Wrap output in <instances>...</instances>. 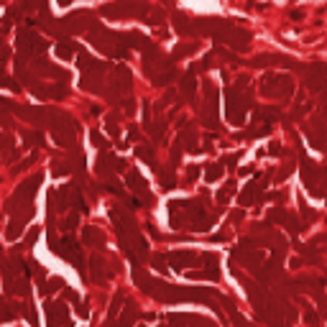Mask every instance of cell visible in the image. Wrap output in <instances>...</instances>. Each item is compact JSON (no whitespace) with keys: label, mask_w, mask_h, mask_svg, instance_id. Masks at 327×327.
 <instances>
[{"label":"cell","mask_w":327,"mask_h":327,"mask_svg":"<svg viewBox=\"0 0 327 327\" xmlns=\"http://www.w3.org/2000/svg\"><path fill=\"white\" fill-rule=\"evenodd\" d=\"M143 72H146V77L151 79V85H156V87H167L172 79H177L174 59L167 57L156 44H151V46L143 51Z\"/></svg>","instance_id":"obj_1"},{"label":"cell","mask_w":327,"mask_h":327,"mask_svg":"<svg viewBox=\"0 0 327 327\" xmlns=\"http://www.w3.org/2000/svg\"><path fill=\"white\" fill-rule=\"evenodd\" d=\"M87 36H90V44H92L95 49H100L105 57L123 59V57L128 54V46H126V41H123V33H118V31H110V28L95 23V26L87 31Z\"/></svg>","instance_id":"obj_2"},{"label":"cell","mask_w":327,"mask_h":327,"mask_svg":"<svg viewBox=\"0 0 327 327\" xmlns=\"http://www.w3.org/2000/svg\"><path fill=\"white\" fill-rule=\"evenodd\" d=\"M46 128L51 131V136H54V141H57L59 146H64V148H74V143H77V133H79V126H77V120H74L69 113L51 107V110H49V123H46Z\"/></svg>","instance_id":"obj_3"},{"label":"cell","mask_w":327,"mask_h":327,"mask_svg":"<svg viewBox=\"0 0 327 327\" xmlns=\"http://www.w3.org/2000/svg\"><path fill=\"white\" fill-rule=\"evenodd\" d=\"M151 13V6L146 0H113L100 8V16L107 21H123V18H146Z\"/></svg>","instance_id":"obj_4"},{"label":"cell","mask_w":327,"mask_h":327,"mask_svg":"<svg viewBox=\"0 0 327 327\" xmlns=\"http://www.w3.org/2000/svg\"><path fill=\"white\" fill-rule=\"evenodd\" d=\"M133 92V72L126 64H118L113 69V79L107 82L105 97L113 100V105H120V100H126Z\"/></svg>","instance_id":"obj_5"},{"label":"cell","mask_w":327,"mask_h":327,"mask_svg":"<svg viewBox=\"0 0 327 327\" xmlns=\"http://www.w3.org/2000/svg\"><path fill=\"white\" fill-rule=\"evenodd\" d=\"M46 49H49V44L44 38H41L33 28H21L18 31V57L21 59H26V62H31V59H38V57H44L46 54Z\"/></svg>","instance_id":"obj_6"},{"label":"cell","mask_w":327,"mask_h":327,"mask_svg":"<svg viewBox=\"0 0 327 327\" xmlns=\"http://www.w3.org/2000/svg\"><path fill=\"white\" fill-rule=\"evenodd\" d=\"M41 182H44V174H33V177L23 179V182L16 187L13 197L8 199V212H16V210H21V207H31L33 197H36V192H38V187H41Z\"/></svg>","instance_id":"obj_7"},{"label":"cell","mask_w":327,"mask_h":327,"mask_svg":"<svg viewBox=\"0 0 327 327\" xmlns=\"http://www.w3.org/2000/svg\"><path fill=\"white\" fill-rule=\"evenodd\" d=\"M294 92V79L284 72H268L263 79H261V95L266 97H289Z\"/></svg>","instance_id":"obj_8"},{"label":"cell","mask_w":327,"mask_h":327,"mask_svg":"<svg viewBox=\"0 0 327 327\" xmlns=\"http://www.w3.org/2000/svg\"><path fill=\"white\" fill-rule=\"evenodd\" d=\"M299 158H302V179H304L307 189L314 197H324L327 194V169L312 167V161H307L304 153H299Z\"/></svg>","instance_id":"obj_9"},{"label":"cell","mask_w":327,"mask_h":327,"mask_svg":"<svg viewBox=\"0 0 327 327\" xmlns=\"http://www.w3.org/2000/svg\"><path fill=\"white\" fill-rule=\"evenodd\" d=\"M204 102H202V126L210 128V131H217L220 128V118H217V90L215 85L204 82Z\"/></svg>","instance_id":"obj_10"},{"label":"cell","mask_w":327,"mask_h":327,"mask_svg":"<svg viewBox=\"0 0 327 327\" xmlns=\"http://www.w3.org/2000/svg\"><path fill=\"white\" fill-rule=\"evenodd\" d=\"M251 107V97L243 95V90L230 87L228 90V120L235 123V126H243L245 123V110Z\"/></svg>","instance_id":"obj_11"},{"label":"cell","mask_w":327,"mask_h":327,"mask_svg":"<svg viewBox=\"0 0 327 327\" xmlns=\"http://www.w3.org/2000/svg\"><path fill=\"white\" fill-rule=\"evenodd\" d=\"M215 41H223V44H228L235 54H243V51H248L251 49V33L245 31V28H238V26H228Z\"/></svg>","instance_id":"obj_12"},{"label":"cell","mask_w":327,"mask_h":327,"mask_svg":"<svg viewBox=\"0 0 327 327\" xmlns=\"http://www.w3.org/2000/svg\"><path fill=\"white\" fill-rule=\"evenodd\" d=\"M49 110L46 105H18L16 115H21L26 123H33V126H46L49 123Z\"/></svg>","instance_id":"obj_13"},{"label":"cell","mask_w":327,"mask_h":327,"mask_svg":"<svg viewBox=\"0 0 327 327\" xmlns=\"http://www.w3.org/2000/svg\"><path fill=\"white\" fill-rule=\"evenodd\" d=\"M97 174L100 177H105V179H110L115 172H126V161L123 158H118V156H113V153H107V151H100V156H97Z\"/></svg>","instance_id":"obj_14"},{"label":"cell","mask_w":327,"mask_h":327,"mask_svg":"<svg viewBox=\"0 0 327 327\" xmlns=\"http://www.w3.org/2000/svg\"><path fill=\"white\" fill-rule=\"evenodd\" d=\"M304 72H307L304 82H307L309 90H314V92L324 90V85H327V67H324L322 62H312Z\"/></svg>","instance_id":"obj_15"},{"label":"cell","mask_w":327,"mask_h":327,"mask_svg":"<svg viewBox=\"0 0 327 327\" xmlns=\"http://www.w3.org/2000/svg\"><path fill=\"white\" fill-rule=\"evenodd\" d=\"M143 128H146V133H148L153 141H161V138H164V131H167V120H164V118H153L148 102L143 105Z\"/></svg>","instance_id":"obj_16"},{"label":"cell","mask_w":327,"mask_h":327,"mask_svg":"<svg viewBox=\"0 0 327 327\" xmlns=\"http://www.w3.org/2000/svg\"><path fill=\"white\" fill-rule=\"evenodd\" d=\"M77 67L82 69V74H105V72H107V64L92 59L87 51H79V54H77Z\"/></svg>","instance_id":"obj_17"},{"label":"cell","mask_w":327,"mask_h":327,"mask_svg":"<svg viewBox=\"0 0 327 327\" xmlns=\"http://www.w3.org/2000/svg\"><path fill=\"white\" fill-rule=\"evenodd\" d=\"M126 182H128V187L143 199V202H153V194L148 192V187H146V179L136 172V169H131V172H126Z\"/></svg>","instance_id":"obj_18"},{"label":"cell","mask_w":327,"mask_h":327,"mask_svg":"<svg viewBox=\"0 0 327 327\" xmlns=\"http://www.w3.org/2000/svg\"><path fill=\"white\" fill-rule=\"evenodd\" d=\"M79 87L85 90V92H92V95H105V90H107L105 74H82Z\"/></svg>","instance_id":"obj_19"},{"label":"cell","mask_w":327,"mask_h":327,"mask_svg":"<svg viewBox=\"0 0 327 327\" xmlns=\"http://www.w3.org/2000/svg\"><path fill=\"white\" fill-rule=\"evenodd\" d=\"M8 57H11L8 49L0 46V87H6V90H11V92H21L18 79H13V77L6 74V62H8Z\"/></svg>","instance_id":"obj_20"},{"label":"cell","mask_w":327,"mask_h":327,"mask_svg":"<svg viewBox=\"0 0 327 327\" xmlns=\"http://www.w3.org/2000/svg\"><path fill=\"white\" fill-rule=\"evenodd\" d=\"M174 28H177L179 36H187V38L197 41V23H194V18H189L184 13H174Z\"/></svg>","instance_id":"obj_21"},{"label":"cell","mask_w":327,"mask_h":327,"mask_svg":"<svg viewBox=\"0 0 327 327\" xmlns=\"http://www.w3.org/2000/svg\"><path fill=\"white\" fill-rule=\"evenodd\" d=\"M0 153H3V161L8 164V167L18 158V146H16L13 133H3V136H0Z\"/></svg>","instance_id":"obj_22"},{"label":"cell","mask_w":327,"mask_h":327,"mask_svg":"<svg viewBox=\"0 0 327 327\" xmlns=\"http://www.w3.org/2000/svg\"><path fill=\"white\" fill-rule=\"evenodd\" d=\"M179 90H182L184 100H194V90H197V69H194V67H189V69L182 74Z\"/></svg>","instance_id":"obj_23"},{"label":"cell","mask_w":327,"mask_h":327,"mask_svg":"<svg viewBox=\"0 0 327 327\" xmlns=\"http://www.w3.org/2000/svg\"><path fill=\"white\" fill-rule=\"evenodd\" d=\"M263 182H251L248 187L243 189V194H240V204H245V207H248V204H253V199L258 202L261 199V192H263Z\"/></svg>","instance_id":"obj_24"},{"label":"cell","mask_w":327,"mask_h":327,"mask_svg":"<svg viewBox=\"0 0 327 327\" xmlns=\"http://www.w3.org/2000/svg\"><path fill=\"white\" fill-rule=\"evenodd\" d=\"M54 51H57L59 59H72V57L79 54V46L74 44L72 38H59V41H57V46H54Z\"/></svg>","instance_id":"obj_25"},{"label":"cell","mask_w":327,"mask_h":327,"mask_svg":"<svg viewBox=\"0 0 327 327\" xmlns=\"http://www.w3.org/2000/svg\"><path fill=\"white\" fill-rule=\"evenodd\" d=\"M199 49H202V41H187V44H182V46H177V49H174L172 59H174V64H177V62H182L184 57H192V54H197Z\"/></svg>","instance_id":"obj_26"},{"label":"cell","mask_w":327,"mask_h":327,"mask_svg":"<svg viewBox=\"0 0 327 327\" xmlns=\"http://www.w3.org/2000/svg\"><path fill=\"white\" fill-rule=\"evenodd\" d=\"M289 57H281V54H258L251 59V67L261 69V67H268V64H286Z\"/></svg>","instance_id":"obj_27"},{"label":"cell","mask_w":327,"mask_h":327,"mask_svg":"<svg viewBox=\"0 0 327 327\" xmlns=\"http://www.w3.org/2000/svg\"><path fill=\"white\" fill-rule=\"evenodd\" d=\"M136 156L138 158H143L148 167L156 172V174H161V167H158V161H156V153H153V146H138L136 148Z\"/></svg>","instance_id":"obj_28"},{"label":"cell","mask_w":327,"mask_h":327,"mask_svg":"<svg viewBox=\"0 0 327 327\" xmlns=\"http://www.w3.org/2000/svg\"><path fill=\"white\" fill-rule=\"evenodd\" d=\"M85 243H87V245H95V248H102V245H105V235H102L95 225H87V228H85Z\"/></svg>","instance_id":"obj_29"},{"label":"cell","mask_w":327,"mask_h":327,"mask_svg":"<svg viewBox=\"0 0 327 327\" xmlns=\"http://www.w3.org/2000/svg\"><path fill=\"white\" fill-rule=\"evenodd\" d=\"M169 261H172V266H174V268H184V266L194 263V261H197V256H194V253H189V251H179V253H172V256H169Z\"/></svg>","instance_id":"obj_30"},{"label":"cell","mask_w":327,"mask_h":327,"mask_svg":"<svg viewBox=\"0 0 327 327\" xmlns=\"http://www.w3.org/2000/svg\"><path fill=\"white\" fill-rule=\"evenodd\" d=\"M223 174H225L223 161H217V164H207V169H204V179H207L210 184H212V182H217Z\"/></svg>","instance_id":"obj_31"},{"label":"cell","mask_w":327,"mask_h":327,"mask_svg":"<svg viewBox=\"0 0 327 327\" xmlns=\"http://www.w3.org/2000/svg\"><path fill=\"white\" fill-rule=\"evenodd\" d=\"M41 143H44V133H38V131H28V128L23 131V146H26V148H31V146L36 148V146H41Z\"/></svg>","instance_id":"obj_32"},{"label":"cell","mask_w":327,"mask_h":327,"mask_svg":"<svg viewBox=\"0 0 327 327\" xmlns=\"http://www.w3.org/2000/svg\"><path fill=\"white\" fill-rule=\"evenodd\" d=\"M158 179H161V187H164V189H172V187H177V177H174V169H161Z\"/></svg>","instance_id":"obj_33"},{"label":"cell","mask_w":327,"mask_h":327,"mask_svg":"<svg viewBox=\"0 0 327 327\" xmlns=\"http://www.w3.org/2000/svg\"><path fill=\"white\" fill-rule=\"evenodd\" d=\"M148 26H164V11L161 8H151V13L143 18Z\"/></svg>","instance_id":"obj_34"},{"label":"cell","mask_w":327,"mask_h":327,"mask_svg":"<svg viewBox=\"0 0 327 327\" xmlns=\"http://www.w3.org/2000/svg\"><path fill=\"white\" fill-rule=\"evenodd\" d=\"M69 172H72V164H67V161H51V174L54 177H64Z\"/></svg>","instance_id":"obj_35"},{"label":"cell","mask_w":327,"mask_h":327,"mask_svg":"<svg viewBox=\"0 0 327 327\" xmlns=\"http://www.w3.org/2000/svg\"><path fill=\"white\" fill-rule=\"evenodd\" d=\"M233 189H235V182H228V184H225V187H223V189L217 192V202H220V204H225V202L230 199Z\"/></svg>","instance_id":"obj_36"},{"label":"cell","mask_w":327,"mask_h":327,"mask_svg":"<svg viewBox=\"0 0 327 327\" xmlns=\"http://www.w3.org/2000/svg\"><path fill=\"white\" fill-rule=\"evenodd\" d=\"M90 141H92V146H95V148H100V151H105V148H107L105 136H102V133H97V131H92V133H90Z\"/></svg>","instance_id":"obj_37"},{"label":"cell","mask_w":327,"mask_h":327,"mask_svg":"<svg viewBox=\"0 0 327 327\" xmlns=\"http://www.w3.org/2000/svg\"><path fill=\"white\" fill-rule=\"evenodd\" d=\"M77 220H79V215H77V212L67 215V217L62 220V230H74V228H77Z\"/></svg>","instance_id":"obj_38"},{"label":"cell","mask_w":327,"mask_h":327,"mask_svg":"<svg viewBox=\"0 0 327 327\" xmlns=\"http://www.w3.org/2000/svg\"><path fill=\"white\" fill-rule=\"evenodd\" d=\"M16 107H18V105H13L11 100H6V97H0V115H8V113H16Z\"/></svg>","instance_id":"obj_39"},{"label":"cell","mask_w":327,"mask_h":327,"mask_svg":"<svg viewBox=\"0 0 327 327\" xmlns=\"http://www.w3.org/2000/svg\"><path fill=\"white\" fill-rule=\"evenodd\" d=\"M197 177H199V167H189V169H187V179H184V184H192Z\"/></svg>","instance_id":"obj_40"},{"label":"cell","mask_w":327,"mask_h":327,"mask_svg":"<svg viewBox=\"0 0 327 327\" xmlns=\"http://www.w3.org/2000/svg\"><path fill=\"white\" fill-rule=\"evenodd\" d=\"M120 107H123V110H126V113L131 115V113L136 110V102H133L131 97H126V100H120Z\"/></svg>","instance_id":"obj_41"},{"label":"cell","mask_w":327,"mask_h":327,"mask_svg":"<svg viewBox=\"0 0 327 327\" xmlns=\"http://www.w3.org/2000/svg\"><path fill=\"white\" fill-rule=\"evenodd\" d=\"M238 164V153H228V156H223V167H235Z\"/></svg>","instance_id":"obj_42"},{"label":"cell","mask_w":327,"mask_h":327,"mask_svg":"<svg viewBox=\"0 0 327 327\" xmlns=\"http://www.w3.org/2000/svg\"><path fill=\"white\" fill-rule=\"evenodd\" d=\"M36 238H38V228H31V233L26 235V245H33V243H36Z\"/></svg>","instance_id":"obj_43"},{"label":"cell","mask_w":327,"mask_h":327,"mask_svg":"<svg viewBox=\"0 0 327 327\" xmlns=\"http://www.w3.org/2000/svg\"><path fill=\"white\" fill-rule=\"evenodd\" d=\"M33 158H36V153H33V156H31V158H26V161H21V164H18V167H16V169H13V172H23V169H28V164H31V161H33Z\"/></svg>","instance_id":"obj_44"},{"label":"cell","mask_w":327,"mask_h":327,"mask_svg":"<svg viewBox=\"0 0 327 327\" xmlns=\"http://www.w3.org/2000/svg\"><path fill=\"white\" fill-rule=\"evenodd\" d=\"M268 153H271V156H276V153H284V148H281L279 143H271V146H268Z\"/></svg>","instance_id":"obj_45"},{"label":"cell","mask_w":327,"mask_h":327,"mask_svg":"<svg viewBox=\"0 0 327 327\" xmlns=\"http://www.w3.org/2000/svg\"><path fill=\"white\" fill-rule=\"evenodd\" d=\"M289 172H292V164H286V167H284V169H281V172H279V177H276V179H279V182H281V179H284V177H286V174H289Z\"/></svg>","instance_id":"obj_46"},{"label":"cell","mask_w":327,"mask_h":327,"mask_svg":"<svg viewBox=\"0 0 327 327\" xmlns=\"http://www.w3.org/2000/svg\"><path fill=\"white\" fill-rule=\"evenodd\" d=\"M136 138H138V131L131 128V131H128V141H136Z\"/></svg>","instance_id":"obj_47"},{"label":"cell","mask_w":327,"mask_h":327,"mask_svg":"<svg viewBox=\"0 0 327 327\" xmlns=\"http://www.w3.org/2000/svg\"><path fill=\"white\" fill-rule=\"evenodd\" d=\"M240 174H243V177H248V174H253V167H243V169H240Z\"/></svg>","instance_id":"obj_48"},{"label":"cell","mask_w":327,"mask_h":327,"mask_svg":"<svg viewBox=\"0 0 327 327\" xmlns=\"http://www.w3.org/2000/svg\"><path fill=\"white\" fill-rule=\"evenodd\" d=\"M72 3V0H59V6H69Z\"/></svg>","instance_id":"obj_49"}]
</instances>
